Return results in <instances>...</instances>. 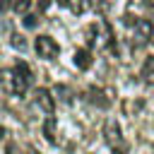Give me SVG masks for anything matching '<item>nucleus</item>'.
<instances>
[{
  "instance_id": "1",
  "label": "nucleus",
  "mask_w": 154,
  "mask_h": 154,
  "mask_svg": "<svg viewBox=\"0 0 154 154\" xmlns=\"http://www.w3.org/2000/svg\"><path fill=\"white\" fill-rule=\"evenodd\" d=\"M0 82L5 87V91H12L14 96H24L31 82V70L24 60H19L12 70H2L0 72Z\"/></svg>"
},
{
  "instance_id": "2",
  "label": "nucleus",
  "mask_w": 154,
  "mask_h": 154,
  "mask_svg": "<svg viewBox=\"0 0 154 154\" xmlns=\"http://www.w3.org/2000/svg\"><path fill=\"white\" fill-rule=\"evenodd\" d=\"M103 140L111 149V154H128V144H125V137L120 132V125L118 120H106L103 123Z\"/></svg>"
},
{
  "instance_id": "3",
  "label": "nucleus",
  "mask_w": 154,
  "mask_h": 154,
  "mask_svg": "<svg viewBox=\"0 0 154 154\" xmlns=\"http://www.w3.org/2000/svg\"><path fill=\"white\" fill-rule=\"evenodd\" d=\"M34 48H36L38 58H46V60L58 58V53H60V46H58V41H55L53 36H36Z\"/></svg>"
},
{
  "instance_id": "4",
  "label": "nucleus",
  "mask_w": 154,
  "mask_h": 154,
  "mask_svg": "<svg viewBox=\"0 0 154 154\" xmlns=\"http://www.w3.org/2000/svg\"><path fill=\"white\" fill-rule=\"evenodd\" d=\"M34 101H36V106H38L46 116H53V111H55V101H53V94H51L46 87H38V89L34 91Z\"/></svg>"
},
{
  "instance_id": "5",
  "label": "nucleus",
  "mask_w": 154,
  "mask_h": 154,
  "mask_svg": "<svg viewBox=\"0 0 154 154\" xmlns=\"http://www.w3.org/2000/svg\"><path fill=\"white\" fill-rule=\"evenodd\" d=\"M132 29H135V38L137 41H149L152 38V34H154V24L149 22V19H137L135 24H132Z\"/></svg>"
},
{
  "instance_id": "6",
  "label": "nucleus",
  "mask_w": 154,
  "mask_h": 154,
  "mask_svg": "<svg viewBox=\"0 0 154 154\" xmlns=\"http://www.w3.org/2000/svg\"><path fill=\"white\" fill-rule=\"evenodd\" d=\"M43 137H46L51 144L58 142V120H55L53 116H48V118L43 120Z\"/></svg>"
},
{
  "instance_id": "7",
  "label": "nucleus",
  "mask_w": 154,
  "mask_h": 154,
  "mask_svg": "<svg viewBox=\"0 0 154 154\" xmlns=\"http://www.w3.org/2000/svg\"><path fill=\"white\" fill-rule=\"evenodd\" d=\"M142 79L149 87H154V55H147L144 58V63H142Z\"/></svg>"
},
{
  "instance_id": "8",
  "label": "nucleus",
  "mask_w": 154,
  "mask_h": 154,
  "mask_svg": "<svg viewBox=\"0 0 154 154\" xmlns=\"http://www.w3.org/2000/svg\"><path fill=\"white\" fill-rule=\"evenodd\" d=\"M75 65H77L79 70H87V67H91V53H89L87 48H79V51L75 53Z\"/></svg>"
},
{
  "instance_id": "9",
  "label": "nucleus",
  "mask_w": 154,
  "mask_h": 154,
  "mask_svg": "<svg viewBox=\"0 0 154 154\" xmlns=\"http://www.w3.org/2000/svg\"><path fill=\"white\" fill-rule=\"evenodd\" d=\"M101 96H103L101 89H96V87L89 89V101H94L96 106H108V99H101Z\"/></svg>"
},
{
  "instance_id": "10",
  "label": "nucleus",
  "mask_w": 154,
  "mask_h": 154,
  "mask_svg": "<svg viewBox=\"0 0 154 154\" xmlns=\"http://www.w3.org/2000/svg\"><path fill=\"white\" fill-rule=\"evenodd\" d=\"M14 12H19V14H26L29 10H31V0H14V7H12Z\"/></svg>"
},
{
  "instance_id": "11",
  "label": "nucleus",
  "mask_w": 154,
  "mask_h": 154,
  "mask_svg": "<svg viewBox=\"0 0 154 154\" xmlns=\"http://www.w3.org/2000/svg\"><path fill=\"white\" fill-rule=\"evenodd\" d=\"M22 24L26 26V29H34V26H38V17H34V14H24V19H22Z\"/></svg>"
},
{
  "instance_id": "12",
  "label": "nucleus",
  "mask_w": 154,
  "mask_h": 154,
  "mask_svg": "<svg viewBox=\"0 0 154 154\" xmlns=\"http://www.w3.org/2000/svg\"><path fill=\"white\" fill-rule=\"evenodd\" d=\"M10 7H14V0H0V12H7Z\"/></svg>"
},
{
  "instance_id": "13",
  "label": "nucleus",
  "mask_w": 154,
  "mask_h": 154,
  "mask_svg": "<svg viewBox=\"0 0 154 154\" xmlns=\"http://www.w3.org/2000/svg\"><path fill=\"white\" fill-rule=\"evenodd\" d=\"M12 46H17V48H24L26 43L22 41V36H19V34H14V36H12Z\"/></svg>"
},
{
  "instance_id": "14",
  "label": "nucleus",
  "mask_w": 154,
  "mask_h": 154,
  "mask_svg": "<svg viewBox=\"0 0 154 154\" xmlns=\"http://www.w3.org/2000/svg\"><path fill=\"white\" fill-rule=\"evenodd\" d=\"M5 152H7V154H19V147H17V144H14V142H10V144H7V149H5Z\"/></svg>"
},
{
  "instance_id": "15",
  "label": "nucleus",
  "mask_w": 154,
  "mask_h": 154,
  "mask_svg": "<svg viewBox=\"0 0 154 154\" xmlns=\"http://www.w3.org/2000/svg\"><path fill=\"white\" fill-rule=\"evenodd\" d=\"M58 5L60 7H70V0H58Z\"/></svg>"
},
{
  "instance_id": "16",
  "label": "nucleus",
  "mask_w": 154,
  "mask_h": 154,
  "mask_svg": "<svg viewBox=\"0 0 154 154\" xmlns=\"http://www.w3.org/2000/svg\"><path fill=\"white\" fill-rule=\"evenodd\" d=\"M2 137H5V128L0 125V142H2Z\"/></svg>"
},
{
  "instance_id": "17",
  "label": "nucleus",
  "mask_w": 154,
  "mask_h": 154,
  "mask_svg": "<svg viewBox=\"0 0 154 154\" xmlns=\"http://www.w3.org/2000/svg\"><path fill=\"white\" fill-rule=\"evenodd\" d=\"M34 154H38V152H34Z\"/></svg>"
}]
</instances>
